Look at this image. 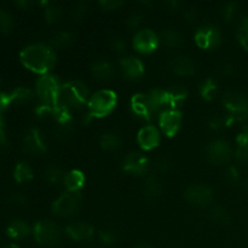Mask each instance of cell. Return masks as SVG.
<instances>
[{
	"label": "cell",
	"mask_w": 248,
	"mask_h": 248,
	"mask_svg": "<svg viewBox=\"0 0 248 248\" xmlns=\"http://www.w3.org/2000/svg\"><path fill=\"white\" fill-rule=\"evenodd\" d=\"M99 4H101V6L103 7L104 10H116L118 7H120L124 2L120 1V0H102Z\"/></svg>",
	"instance_id": "45"
},
{
	"label": "cell",
	"mask_w": 248,
	"mask_h": 248,
	"mask_svg": "<svg viewBox=\"0 0 248 248\" xmlns=\"http://www.w3.org/2000/svg\"><path fill=\"white\" fill-rule=\"evenodd\" d=\"M85 183V176L82 172L73 170V171L68 172L64 176V186L68 191L72 193H79L81 186Z\"/></svg>",
	"instance_id": "24"
},
{
	"label": "cell",
	"mask_w": 248,
	"mask_h": 248,
	"mask_svg": "<svg viewBox=\"0 0 248 248\" xmlns=\"http://www.w3.org/2000/svg\"><path fill=\"white\" fill-rule=\"evenodd\" d=\"M169 166H170V162L167 161L166 159H164V157L156 160V161H155V164H154L155 170H156V171H159V172L166 171L167 167H169Z\"/></svg>",
	"instance_id": "48"
},
{
	"label": "cell",
	"mask_w": 248,
	"mask_h": 248,
	"mask_svg": "<svg viewBox=\"0 0 248 248\" xmlns=\"http://www.w3.org/2000/svg\"><path fill=\"white\" fill-rule=\"evenodd\" d=\"M24 152L31 155H39L46 150L45 142H44L43 135L36 128H31L23 140Z\"/></svg>",
	"instance_id": "14"
},
{
	"label": "cell",
	"mask_w": 248,
	"mask_h": 248,
	"mask_svg": "<svg viewBox=\"0 0 248 248\" xmlns=\"http://www.w3.org/2000/svg\"><path fill=\"white\" fill-rule=\"evenodd\" d=\"M61 85L53 75L45 74L36 82V94L44 106L56 107Z\"/></svg>",
	"instance_id": "6"
},
{
	"label": "cell",
	"mask_w": 248,
	"mask_h": 248,
	"mask_svg": "<svg viewBox=\"0 0 248 248\" xmlns=\"http://www.w3.org/2000/svg\"><path fill=\"white\" fill-rule=\"evenodd\" d=\"M116 94L109 90L97 91L89 99V114L92 118L106 116L115 108Z\"/></svg>",
	"instance_id": "4"
},
{
	"label": "cell",
	"mask_w": 248,
	"mask_h": 248,
	"mask_svg": "<svg viewBox=\"0 0 248 248\" xmlns=\"http://www.w3.org/2000/svg\"><path fill=\"white\" fill-rule=\"evenodd\" d=\"M12 94H14L15 102H21V103L31 101L34 97L31 90L27 89V87H18L15 91H12Z\"/></svg>",
	"instance_id": "35"
},
{
	"label": "cell",
	"mask_w": 248,
	"mask_h": 248,
	"mask_svg": "<svg viewBox=\"0 0 248 248\" xmlns=\"http://www.w3.org/2000/svg\"><path fill=\"white\" fill-rule=\"evenodd\" d=\"M170 65L171 69L179 75H191L195 72V63L188 56L179 55L172 57Z\"/></svg>",
	"instance_id": "19"
},
{
	"label": "cell",
	"mask_w": 248,
	"mask_h": 248,
	"mask_svg": "<svg viewBox=\"0 0 248 248\" xmlns=\"http://www.w3.org/2000/svg\"><path fill=\"white\" fill-rule=\"evenodd\" d=\"M206 154H207L210 161L215 162V164H224L232 159V149L229 143H227L225 140H216L208 144Z\"/></svg>",
	"instance_id": "10"
},
{
	"label": "cell",
	"mask_w": 248,
	"mask_h": 248,
	"mask_svg": "<svg viewBox=\"0 0 248 248\" xmlns=\"http://www.w3.org/2000/svg\"><path fill=\"white\" fill-rule=\"evenodd\" d=\"M73 35L68 31H61V33L56 34L55 36H52L51 39V44H52L53 47H65V46H69L73 43Z\"/></svg>",
	"instance_id": "31"
},
{
	"label": "cell",
	"mask_w": 248,
	"mask_h": 248,
	"mask_svg": "<svg viewBox=\"0 0 248 248\" xmlns=\"http://www.w3.org/2000/svg\"><path fill=\"white\" fill-rule=\"evenodd\" d=\"M73 131H74V124H73V121H69V123L57 124L56 127L53 128L52 135L57 140H65L67 138H69Z\"/></svg>",
	"instance_id": "28"
},
{
	"label": "cell",
	"mask_w": 248,
	"mask_h": 248,
	"mask_svg": "<svg viewBox=\"0 0 248 248\" xmlns=\"http://www.w3.org/2000/svg\"><path fill=\"white\" fill-rule=\"evenodd\" d=\"M0 248H19V247L15 244H10V245H5V246H2Z\"/></svg>",
	"instance_id": "52"
},
{
	"label": "cell",
	"mask_w": 248,
	"mask_h": 248,
	"mask_svg": "<svg viewBox=\"0 0 248 248\" xmlns=\"http://www.w3.org/2000/svg\"><path fill=\"white\" fill-rule=\"evenodd\" d=\"M21 61L31 70L45 75L55 65L56 55L50 46L33 44L22 50Z\"/></svg>",
	"instance_id": "1"
},
{
	"label": "cell",
	"mask_w": 248,
	"mask_h": 248,
	"mask_svg": "<svg viewBox=\"0 0 248 248\" xmlns=\"http://www.w3.org/2000/svg\"><path fill=\"white\" fill-rule=\"evenodd\" d=\"M87 97L89 90L81 81H70L61 85L56 106L70 111L72 109H78L86 104Z\"/></svg>",
	"instance_id": "3"
},
{
	"label": "cell",
	"mask_w": 248,
	"mask_h": 248,
	"mask_svg": "<svg viewBox=\"0 0 248 248\" xmlns=\"http://www.w3.org/2000/svg\"><path fill=\"white\" fill-rule=\"evenodd\" d=\"M81 203V196L79 193H68L61 195L52 205V212L58 217H69L78 212Z\"/></svg>",
	"instance_id": "8"
},
{
	"label": "cell",
	"mask_w": 248,
	"mask_h": 248,
	"mask_svg": "<svg viewBox=\"0 0 248 248\" xmlns=\"http://www.w3.org/2000/svg\"><path fill=\"white\" fill-rule=\"evenodd\" d=\"M120 67L124 74L130 79L140 78L144 73V65L136 57H124L120 61Z\"/></svg>",
	"instance_id": "18"
},
{
	"label": "cell",
	"mask_w": 248,
	"mask_h": 248,
	"mask_svg": "<svg viewBox=\"0 0 248 248\" xmlns=\"http://www.w3.org/2000/svg\"><path fill=\"white\" fill-rule=\"evenodd\" d=\"M91 72L96 79L106 81V80H110L114 77L115 68L106 58H98V60L93 61V63L91 64Z\"/></svg>",
	"instance_id": "17"
},
{
	"label": "cell",
	"mask_w": 248,
	"mask_h": 248,
	"mask_svg": "<svg viewBox=\"0 0 248 248\" xmlns=\"http://www.w3.org/2000/svg\"><path fill=\"white\" fill-rule=\"evenodd\" d=\"M149 166L148 159L140 153H130L128 155H126L125 160H124V170L128 173L136 174V176H142V174L147 173Z\"/></svg>",
	"instance_id": "13"
},
{
	"label": "cell",
	"mask_w": 248,
	"mask_h": 248,
	"mask_svg": "<svg viewBox=\"0 0 248 248\" xmlns=\"http://www.w3.org/2000/svg\"><path fill=\"white\" fill-rule=\"evenodd\" d=\"M210 217L216 224L219 225H228L230 223V220H232L229 212L224 207H220V206H216V207H213L211 210Z\"/></svg>",
	"instance_id": "27"
},
{
	"label": "cell",
	"mask_w": 248,
	"mask_h": 248,
	"mask_svg": "<svg viewBox=\"0 0 248 248\" xmlns=\"http://www.w3.org/2000/svg\"><path fill=\"white\" fill-rule=\"evenodd\" d=\"M15 102L14 99V94L11 93H6V92H0V110L2 109H6L10 104Z\"/></svg>",
	"instance_id": "41"
},
{
	"label": "cell",
	"mask_w": 248,
	"mask_h": 248,
	"mask_svg": "<svg viewBox=\"0 0 248 248\" xmlns=\"http://www.w3.org/2000/svg\"><path fill=\"white\" fill-rule=\"evenodd\" d=\"M121 140L115 132H106L101 138V145L104 150H108V152H111V150H115L120 147Z\"/></svg>",
	"instance_id": "26"
},
{
	"label": "cell",
	"mask_w": 248,
	"mask_h": 248,
	"mask_svg": "<svg viewBox=\"0 0 248 248\" xmlns=\"http://www.w3.org/2000/svg\"><path fill=\"white\" fill-rule=\"evenodd\" d=\"M161 38L165 45L169 46V47H179L184 43L183 35L176 29H166V31H162Z\"/></svg>",
	"instance_id": "25"
},
{
	"label": "cell",
	"mask_w": 248,
	"mask_h": 248,
	"mask_svg": "<svg viewBox=\"0 0 248 248\" xmlns=\"http://www.w3.org/2000/svg\"><path fill=\"white\" fill-rule=\"evenodd\" d=\"M242 132H244L245 135H246L247 137H248V124H247L246 126H245V127H244V131H242Z\"/></svg>",
	"instance_id": "54"
},
{
	"label": "cell",
	"mask_w": 248,
	"mask_h": 248,
	"mask_svg": "<svg viewBox=\"0 0 248 248\" xmlns=\"http://www.w3.org/2000/svg\"><path fill=\"white\" fill-rule=\"evenodd\" d=\"M7 235L12 239H24L31 234V227L22 219H15L7 225Z\"/></svg>",
	"instance_id": "23"
},
{
	"label": "cell",
	"mask_w": 248,
	"mask_h": 248,
	"mask_svg": "<svg viewBox=\"0 0 248 248\" xmlns=\"http://www.w3.org/2000/svg\"><path fill=\"white\" fill-rule=\"evenodd\" d=\"M159 121L161 130L167 136H174L181 127L182 115L179 111L171 109V110H166L160 114Z\"/></svg>",
	"instance_id": "15"
},
{
	"label": "cell",
	"mask_w": 248,
	"mask_h": 248,
	"mask_svg": "<svg viewBox=\"0 0 248 248\" xmlns=\"http://www.w3.org/2000/svg\"><path fill=\"white\" fill-rule=\"evenodd\" d=\"M99 237H101V240L104 244H113L116 240V234L114 232H111V230H103L99 234Z\"/></svg>",
	"instance_id": "44"
},
{
	"label": "cell",
	"mask_w": 248,
	"mask_h": 248,
	"mask_svg": "<svg viewBox=\"0 0 248 248\" xmlns=\"http://www.w3.org/2000/svg\"><path fill=\"white\" fill-rule=\"evenodd\" d=\"M87 9H89V6H87L86 2H78V4H75L74 7H73L72 17L75 21H80V19L84 18L85 15L87 14Z\"/></svg>",
	"instance_id": "38"
},
{
	"label": "cell",
	"mask_w": 248,
	"mask_h": 248,
	"mask_svg": "<svg viewBox=\"0 0 248 248\" xmlns=\"http://www.w3.org/2000/svg\"><path fill=\"white\" fill-rule=\"evenodd\" d=\"M162 190H164V186H162V183L157 177H147L144 182V188H143V193H144L145 198L149 199V200H155V199L161 195Z\"/></svg>",
	"instance_id": "22"
},
{
	"label": "cell",
	"mask_w": 248,
	"mask_h": 248,
	"mask_svg": "<svg viewBox=\"0 0 248 248\" xmlns=\"http://www.w3.org/2000/svg\"><path fill=\"white\" fill-rule=\"evenodd\" d=\"M223 102L229 111L228 116L232 123L244 121L248 118V99L245 94L236 91H229L223 97Z\"/></svg>",
	"instance_id": "5"
},
{
	"label": "cell",
	"mask_w": 248,
	"mask_h": 248,
	"mask_svg": "<svg viewBox=\"0 0 248 248\" xmlns=\"http://www.w3.org/2000/svg\"><path fill=\"white\" fill-rule=\"evenodd\" d=\"M225 177H227V179L229 182H232V183H234V182H237L239 181V171H237L235 167H229L227 171V173H225Z\"/></svg>",
	"instance_id": "47"
},
{
	"label": "cell",
	"mask_w": 248,
	"mask_h": 248,
	"mask_svg": "<svg viewBox=\"0 0 248 248\" xmlns=\"http://www.w3.org/2000/svg\"><path fill=\"white\" fill-rule=\"evenodd\" d=\"M210 126L213 130H222L224 126H227V121L225 118H219V116H213L210 121Z\"/></svg>",
	"instance_id": "46"
},
{
	"label": "cell",
	"mask_w": 248,
	"mask_h": 248,
	"mask_svg": "<svg viewBox=\"0 0 248 248\" xmlns=\"http://www.w3.org/2000/svg\"><path fill=\"white\" fill-rule=\"evenodd\" d=\"M135 248H154V247L149 246V245H138V246H136Z\"/></svg>",
	"instance_id": "53"
},
{
	"label": "cell",
	"mask_w": 248,
	"mask_h": 248,
	"mask_svg": "<svg viewBox=\"0 0 248 248\" xmlns=\"http://www.w3.org/2000/svg\"><path fill=\"white\" fill-rule=\"evenodd\" d=\"M196 17H198V14H196V11L194 9H189L184 12V18L188 22H194L196 19Z\"/></svg>",
	"instance_id": "49"
},
{
	"label": "cell",
	"mask_w": 248,
	"mask_h": 248,
	"mask_svg": "<svg viewBox=\"0 0 248 248\" xmlns=\"http://www.w3.org/2000/svg\"><path fill=\"white\" fill-rule=\"evenodd\" d=\"M164 5L166 7H169V10H177L179 7V2L178 1H172V0H170V1H166L164 2Z\"/></svg>",
	"instance_id": "50"
},
{
	"label": "cell",
	"mask_w": 248,
	"mask_h": 248,
	"mask_svg": "<svg viewBox=\"0 0 248 248\" xmlns=\"http://www.w3.org/2000/svg\"><path fill=\"white\" fill-rule=\"evenodd\" d=\"M138 142L145 150L154 149L160 142V133L155 126L149 125L143 127L138 133Z\"/></svg>",
	"instance_id": "16"
},
{
	"label": "cell",
	"mask_w": 248,
	"mask_h": 248,
	"mask_svg": "<svg viewBox=\"0 0 248 248\" xmlns=\"http://www.w3.org/2000/svg\"><path fill=\"white\" fill-rule=\"evenodd\" d=\"M237 36L241 45L248 50V17H245L240 22L239 28H237Z\"/></svg>",
	"instance_id": "34"
},
{
	"label": "cell",
	"mask_w": 248,
	"mask_h": 248,
	"mask_svg": "<svg viewBox=\"0 0 248 248\" xmlns=\"http://www.w3.org/2000/svg\"><path fill=\"white\" fill-rule=\"evenodd\" d=\"M144 19V12L142 10H133L127 17V24L132 28H136V27L140 26V23Z\"/></svg>",
	"instance_id": "36"
},
{
	"label": "cell",
	"mask_w": 248,
	"mask_h": 248,
	"mask_svg": "<svg viewBox=\"0 0 248 248\" xmlns=\"http://www.w3.org/2000/svg\"><path fill=\"white\" fill-rule=\"evenodd\" d=\"M165 104L170 106L174 110V108L181 106L186 101L188 92L184 86H172L171 89L164 90Z\"/></svg>",
	"instance_id": "21"
},
{
	"label": "cell",
	"mask_w": 248,
	"mask_h": 248,
	"mask_svg": "<svg viewBox=\"0 0 248 248\" xmlns=\"http://www.w3.org/2000/svg\"><path fill=\"white\" fill-rule=\"evenodd\" d=\"M111 48L115 51L116 53H124L126 51V43L121 38H114L111 40Z\"/></svg>",
	"instance_id": "42"
},
{
	"label": "cell",
	"mask_w": 248,
	"mask_h": 248,
	"mask_svg": "<svg viewBox=\"0 0 248 248\" xmlns=\"http://www.w3.org/2000/svg\"><path fill=\"white\" fill-rule=\"evenodd\" d=\"M245 189H246V191L248 193V178L245 181Z\"/></svg>",
	"instance_id": "55"
},
{
	"label": "cell",
	"mask_w": 248,
	"mask_h": 248,
	"mask_svg": "<svg viewBox=\"0 0 248 248\" xmlns=\"http://www.w3.org/2000/svg\"><path fill=\"white\" fill-rule=\"evenodd\" d=\"M14 27V18L6 9H0V31L7 33Z\"/></svg>",
	"instance_id": "32"
},
{
	"label": "cell",
	"mask_w": 248,
	"mask_h": 248,
	"mask_svg": "<svg viewBox=\"0 0 248 248\" xmlns=\"http://www.w3.org/2000/svg\"><path fill=\"white\" fill-rule=\"evenodd\" d=\"M184 198L188 202L195 206H206L212 201L213 191L203 184H195L186 189Z\"/></svg>",
	"instance_id": "12"
},
{
	"label": "cell",
	"mask_w": 248,
	"mask_h": 248,
	"mask_svg": "<svg viewBox=\"0 0 248 248\" xmlns=\"http://www.w3.org/2000/svg\"><path fill=\"white\" fill-rule=\"evenodd\" d=\"M34 236L40 245L53 247L60 242L61 229L52 220H41L34 227Z\"/></svg>",
	"instance_id": "7"
},
{
	"label": "cell",
	"mask_w": 248,
	"mask_h": 248,
	"mask_svg": "<svg viewBox=\"0 0 248 248\" xmlns=\"http://www.w3.org/2000/svg\"><path fill=\"white\" fill-rule=\"evenodd\" d=\"M2 126H4V121H2L1 115H0V128H2Z\"/></svg>",
	"instance_id": "56"
},
{
	"label": "cell",
	"mask_w": 248,
	"mask_h": 248,
	"mask_svg": "<svg viewBox=\"0 0 248 248\" xmlns=\"http://www.w3.org/2000/svg\"><path fill=\"white\" fill-rule=\"evenodd\" d=\"M14 176L15 179H16L17 182H19V183L27 182L29 181V179H31V177H33V170H31V166H29L28 164H26V162H18V164L16 165V167H15Z\"/></svg>",
	"instance_id": "29"
},
{
	"label": "cell",
	"mask_w": 248,
	"mask_h": 248,
	"mask_svg": "<svg viewBox=\"0 0 248 248\" xmlns=\"http://www.w3.org/2000/svg\"><path fill=\"white\" fill-rule=\"evenodd\" d=\"M9 201L10 202H14L16 203V205H26L27 202H28V199H27V196L24 195L23 193H12L10 194L9 198Z\"/></svg>",
	"instance_id": "40"
},
{
	"label": "cell",
	"mask_w": 248,
	"mask_h": 248,
	"mask_svg": "<svg viewBox=\"0 0 248 248\" xmlns=\"http://www.w3.org/2000/svg\"><path fill=\"white\" fill-rule=\"evenodd\" d=\"M237 4L236 2H228L222 7V15L224 17L225 21H230L234 17L235 12H236Z\"/></svg>",
	"instance_id": "39"
},
{
	"label": "cell",
	"mask_w": 248,
	"mask_h": 248,
	"mask_svg": "<svg viewBox=\"0 0 248 248\" xmlns=\"http://www.w3.org/2000/svg\"><path fill=\"white\" fill-rule=\"evenodd\" d=\"M195 41L202 48H215L222 41V35L219 29L216 27L203 26L196 31Z\"/></svg>",
	"instance_id": "11"
},
{
	"label": "cell",
	"mask_w": 248,
	"mask_h": 248,
	"mask_svg": "<svg viewBox=\"0 0 248 248\" xmlns=\"http://www.w3.org/2000/svg\"><path fill=\"white\" fill-rule=\"evenodd\" d=\"M164 106L166 104L162 90H154L149 93H137L131 99L133 113L145 120H150L156 116Z\"/></svg>",
	"instance_id": "2"
},
{
	"label": "cell",
	"mask_w": 248,
	"mask_h": 248,
	"mask_svg": "<svg viewBox=\"0 0 248 248\" xmlns=\"http://www.w3.org/2000/svg\"><path fill=\"white\" fill-rule=\"evenodd\" d=\"M45 17L47 19V22H50V23H56L62 17V10L56 4L47 5V7L45 9Z\"/></svg>",
	"instance_id": "33"
},
{
	"label": "cell",
	"mask_w": 248,
	"mask_h": 248,
	"mask_svg": "<svg viewBox=\"0 0 248 248\" xmlns=\"http://www.w3.org/2000/svg\"><path fill=\"white\" fill-rule=\"evenodd\" d=\"M159 36L150 29H142V31H137L133 38V46L136 50L142 53H150L155 51L159 46Z\"/></svg>",
	"instance_id": "9"
},
{
	"label": "cell",
	"mask_w": 248,
	"mask_h": 248,
	"mask_svg": "<svg viewBox=\"0 0 248 248\" xmlns=\"http://www.w3.org/2000/svg\"><path fill=\"white\" fill-rule=\"evenodd\" d=\"M235 157L241 164H248V145L237 148L236 153H235Z\"/></svg>",
	"instance_id": "43"
},
{
	"label": "cell",
	"mask_w": 248,
	"mask_h": 248,
	"mask_svg": "<svg viewBox=\"0 0 248 248\" xmlns=\"http://www.w3.org/2000/svg\"><path fill=\"white\" fill-rule=\"evenodd\" d=\"M67 234L75 241H84L93 235V228L89 223H72L67 227Z\"/></svg>",
	"instance_id": "20"
},
{
	"label": "cell",
	"mask_w": 248,
	"mask_h": 248,
	"mask_svg": "<svg viewBox=\"0 0 248 248\" xmlns=\"http://www.w3.org/2000/svg\"><path fill=\"white\" fill-rule=\"evenodd\" d=\"M232 72H234V68H232V65L228 64L223 68V73H224V74L230 75V74H232Z\"/></svg>",
	"instance_id": "51"
},
{
	"label": "cell",
	"mask_w": 248,
	"mask_h": 248,
	"mask_svg": "<svg viewBox=\"0 0 248 248\" xmlns=\"http://www.w3.org/2000/svg\"><path fill=\"white\" fill-rule=\"evenodd\" d=\"M45 177L48 182H51V183H55V182H58L61 178H62L63 172L60 167L50 166L46 169Z\"/></svg>",
	"instance_id": "37"
},
{
	"label": "cell",
	"mask_w": 248,
	"mask_h": 248,
	"mask_svg": "<svg viewBox=\"0 0 248 248\" xmlns=\"http://www.w3.org/2000/svg\"><path fill=\"white\" fill-rule=\"evenodd\" d=\"M217 91H218V86L217 84H216L215 80L206 79L205 81L201 84L200 92H201V96H202L205 99L211 101V99L215 98L216 94H217Z\"/></svg>",
	"instance_id": "30"
}]
</instances>
